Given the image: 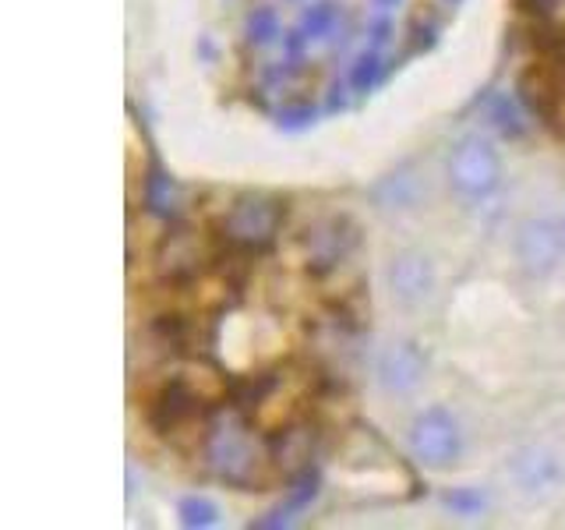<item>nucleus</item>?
<instances>
[{"label":"nucleus","instance_id":"obj_8","mask_svg":"<svg viewBox=\"0 0 565 530\" xmlns=\"http://www.w3.org/2000/svg\"><path fill=\"white\" fill-rule=\"evenodd\" d=\"M385 279H388V294H393V300H399L406 308L424 305L435 290V269H431L428 255H420V252L393 255V262H388V269H385Z\"/></svg>","mask_w":565,"mask_h":530},{"label":"nucleus","instance_id":"obj_16","mask_svg":"<svg viewBox=\"0 0 565 530\" xmlns=\"http://www.w3.org/2000/svg\"><path fill=\"white\" fill-rule=\"evenodd\" d=\"M244 35H247V43L252 46H265V43H273L276 35H279V18L273 8H255L252 14H247V22H244Z\"/></svg>","mask_w":565,"mask_h":530},{"label":"nucleus","instance_id":"obj_10","mask_svg":"<svg viewBox=\"0 0 565 530\" xmlns=\"http://www.w3.org/2000/svg\"><path fill=\"white\" fill-rule=\"evenodd\" d=\"M424 375V358L414 343H396L382 353L379 361V382L385 389H393V393H406V389H414Z\"/></svg>","mask_w":565,"mask_h":530},{"label":"nucleus","instance_id":"obj_17","mask_svg":"<svg viewBox=\"0 0 565 530\" xmlns=\"http://www.w3.org/2000/svg\"><path fill=\"white\" fill-rule=\"evenodd\" d=\"M177 517H181L184 527H212L220 520V509L209 499H202V495H191V499H184L181 506H177Z\"/></svg>","mask_w":565,"mask_h":530},{"label":"nucleus","instance_id":"obj_5","mask_svg":"<svg viewBox=\"0 0 565 530\" xmlns=\"http://www.w3.org/2000/svg\"><path fill=\"white\" fill-rule=\"evenodd\" d=\"M499 152L491 149V141L484 138H463L459 149L452 152L449 163V177L456 191L463 199H488V194L499 188Z\"/></svg>","mask_w":565,"mask_h":530},{"label":"nucleus","instance_id":"obj_21","mask_svg":"<svg viewBox=\"0 0 565 530\" xmlns=\"http://www.w3.org/2000/svg\"><path fill=\"white\" fill-rule=\"evenodd\" d=\"M388 32H393V25H388V18H375L371 22V29H367V35H371V46H382V43H388Z\"/></svg>","mask_w":565,"mask_h":530},{"label":"nucleus","instance_id":"obj_4","mask_svg":"<svg viewBox=\"0 0 565 530\" xmlns=\"http://www.w3.org/2000/svg\"><path fill=\"white\" fill-rule=\"evenodd\" d=\"M300 244H305L308 269L315 276H326L332 269H340V265H347L350 255L358 252L361 230H358V223L347 220V216H322V220H315L305 230Z\"/></svg>","mask_w":565,"mask_h":530},{"label":"nucleus","instance_id":"obj_14","mask_svg":"<svg viewBox=\"0 0 565 530\" xmlns=\"http://www.w3.org/2000/svg\"><path fill=\"white\" fill-rule=\"evenodd\" d=\"M335 22H340V8L332 4V0H318V4H311L305 14H300V25L297 32L305 35V40H326V35L335 29Z\"/></svg>","mask_w":565,"mask_h":530},{"label":"nucleus","instance_id":"obj_11","mask_svg":"<svg viewBox=\"0 0 565 530\" xmlns=\"http://www.w3.org/2000/svg\"><path fill=\"white\" fill-rule=\"evenodd\" d=\"M315 495H318V470H300L294 474V485L287 488V502H279L269 517L258 520L255 527H282V523H290L297 512H305L311 502H315Z\"/></svg>","mask_w":565,"mask_h":530},{"label":"nucleus","instance_id":"obj_1","mask_svg":"<svg viewBox=\"0 0 565 530\" xmlns=\"http://www.w3.org/2000/svg\"><path fill=\"white\" fill-rule=\"evenodd\" d=\"M205 464L209 470L241 491H262L276 481V459L269 438H258L247 424L244 411L212 414L205 432Z\"/></svg>","mask_w":565,"mask_h":530},{"label":"nucleus","instance_id":"obj_12","mask_svg":"<svg viewBox=\"0 0 565 530\" xmlns=\"http://www.w3.org/2000/svg\"><path fill=\"white\" fill-rule=\"evenodd\" d=\"M512 474L526 491H544L558 481V464L552 453L544 449H523L516 459H512Z\"/></svg>","mask_w":565,"mask_h":530},{"label":"nucleus","instance_id":"obj_19","mask_svg":"<svg viewBox=\"0 0 565 530\" xmlns=\"http://www.w3.org/2000/svg\"><path fill=\"white\" fill-rule=\"evenodd\" d=\"M446 506L452 512H459V517H477V512L488 506V499L481 491H473V488H459V491L446 495Z\"/></svg>","mask_w":565,"mask_h":530},{"label":"nucleus","instance_id":"obj_3","mask_svg":"<svg viewBox=\"0 0 565 530\" xmlns=\"http://www.w3.org/2000/svg\"><path fill=\"white\" fill-rule=\"evenodd\" d=\"M149 424L167 438H177L194 428H209L212 403L191 375H173L156 389L146 406Z\"/></svg>","mask_w":565,"mask_h":530},{"label":"nucleus","instance_id":"obj_15","mask_svg":"<svg viewBox=\"0 0 565 530\" xmlns=\"http://www.w3.org/2000/svg\"><path fill=\"white\" fill-rule=\"evenodd\" d=\"M382 71H385V64H382V57H379V50L371 46L367 53H361L358 57V64L350 67V88L353 93H371L379 82H382Z\"/></svg>","mask_w":565,"mask_h":530},{"label":"nucleus","instance_id":"obj_6","mask_svg":"<svg viewBox=\"0 0 565 530\" xmlns=\"http://www.w3.org/2000/svg\"><path fill=\"white\" fill-rule=\"evenodd\" d=\"M411 449L417 456V464L424 467H449L452 459L463 449V438H459V424L446 411H424L411 424Z\"/></svg>","mask_w":565,"mask_h":530},{"label":"nucleus","instance_id":"obj_2","mask_svg":"<svg viewBox=\"0 0 565 530\" xmlns=\"http://www.w3.org/2000/svg\"><path fill=\"white\" fill-rule=\"evenodd\" d=\"M282 220H287V205H282L276 194L247 191L241 199L230 202V209L223 212L220 241L241 255H262L279 241Z\"/></svg>","mask_w":565,"mask_h":530},{"label":"nucleus","instance_id":"obj_13","mask_svg":"<svg viewBox=\"0 0 565 530\" xmlns=\"http://www.w3.org/2000/svg\"><path fill=\"white\" fill-rule=\"evenodd\" d=\"M141 199H146L149 212H156V216H163V220L177 216V202H181L177 199V184L167 173L146 177V184H141Z\"/></svg>","mask_w":565,"mask_h":530},{"label":"nucleus","instance_id":"obj_7","mask_svg":"<svg viewBox=\"0 0 565 530\" xmlns=\"http://www.w3.org/2000/svg\"><path fill=\"white\" fill-rule=\"evenodd\" d=\"M216 258L220 255H212L209 244L194 234V230L181 226V230H173V234H167L163 247H159V276L173 283V287H184V283L199 279L205 265Z\"/></svg>","mask_w":565,"mask_h":530},{"label":"nucleus","instance_id":"obj_9","mask_svg":"<svg viewBox=\"0 0 565 530\" xmlns=\"http://www.w3.org/2000/svg\"><path fill=\"white\" fill-rule=\"evenodd\" d=\"M516 255L523 262V269L530 273H552L555 262L562 258V230L552 220H530L520 226L516 237Z\"/></svg>","mask_w":565,"mask_h":530},{"label":"nucleus","instance_id":"obj_18","mask_svg":"<svg viewBox=\"0 0 565 530\" xmlns=\"http://www.w3.org/2000/svg\"><path fill=\"white\" fill-rule=\"evenodd\" d=\"M491 120H494V128H499L502 135H523V114H520V106L512 103V99H494L491 106Z\"/></svg>","mask_w":565,"mask_h":530},{"label":"nucleus","instance_id":"obj_22","mask_svg":"<svg viewBox=\"0 0 565 530\" xmlns=\"http://www.w3.org/2000/svg\"><path fill=\"white\" fill-rule=\"evenodd\" d=\"M388 4H396V0H379V8H388Z\"/></svg>","mask_w":565,"mask_h":530},{"label":"nucleus","instance_id":"obj_20","mask_svg":"<svg viewBox=\"0 0 565 530\" xmlns=\"http://www.w3.org/2000/svg\"><path fill=\"white\" fill-rule=\"evenodd\" d=\"M311 120H315V110H311V106H287V110L279 114V124H282V128H308Z\"/></svg>","mask_w":565,"mask_h":530}]
</instances>
